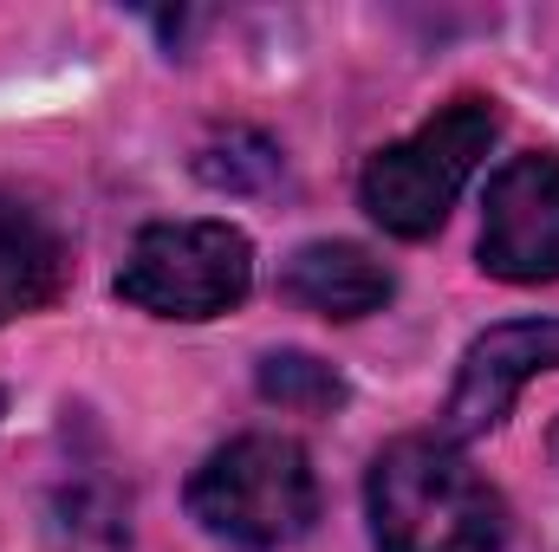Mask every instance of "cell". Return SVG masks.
Listing matches in <instances>:
<instances>
[{
  "mask_svg": "<svg viewBox=\"0 0 559 552\" xmlns=\"http://www.w3.org/2000/svg\"><path fill=\"white\" fill-rule=\"evenodd\" d=\"M59 286H66V241H59V228L33 202L0 195V319L52 305Z\"/></svg>",
  "mask_w": 559,
  "mask_h": 552,
  "instance_id": "cell-8",
  "label": "cell"
},
{
  "mask_svg": "<svg viewBox=\"0 0 559 552\" xmlns=\"http://www.w3.org/2000/svg\"><path fill=\"white\" fill-rule=\"evenodd\" d=\"M189 514L202 533L241 552H286L319 527V475L293 435H235L189 475Z\"/></svg>",
  "mask_w": 559,
  "mask_h": 552,
  "instance_id": "cell-2",
  "label": "cell"
},
{
  "mask_svg": "<svg viewBox=\"0 0 559 552\" xmlns=\"http://www.w3.org/2000/svg\"><path fill=\"white\" fill-rule=\"evenodd\" d=\"M547 455H554V461H559V422H554V429H547Z\"/></svg>",
  "mask_w": 559,
  "mask_h": 552,
  "instance_id": "cell-10",
  "label": "cell"
},
{
  "mask_svg": "<svg viewBox=\"0 0 559 552\" xmlns=\"http://www.w3.org/2000/svg\"><path fill=\"white\" fill-rule=\"evenodd\" d=\"M495 131H501L495 98H481V92L449 98L436 118H423L411 137L384 143L365 163L358 208L397 241H429L449 221V208L468 189V176L481 169V156L495 149Z\"/></svg>",
  "mask_w": 559,
  "mask_h": 552,
  "instance_id": "cell-3",
  "label": "cell"
},
{
  "mask_svg": "<svg viewBox=\"0 0 559 552\" xmlns=\"http://www.w3.org/2000/svg\"><path fill=\"white\" fill-rule=\"evenodd\" d=\"M547 371H559V319H508V325H488L462 351V364H455V391L442 404L436 435L462 448V442L501 429V416L514 410V397L534 377H547Z\"/></svg>",
  "mask_w": 559,
  "mask_h": 552,
  "instance_id": "cell-6",
  "label": "cell"
},
{
  "mask_svg": "<svg viewBox=\"0 0 559 552\" xmlns=\"http://www.w3.org/2000/svg\"><path fill=\"white\" fill-rule=\"evenodd\" d=\"M254 391L267 404H280V410H306V416H325L352 397V384L325 358H312V351H267L254 364Z\"/></svg>",
  "mask_w": 559,
  "mask_h": 552,
  "instance_id": "cell-9",
  "label": "cell"
},
{
  "mask_svg": "<svg viewBox=\"0 0 559 552\" xmlns=\"http://www.w3.org/2000/svg\"><path fill=\"white\" fill-rule=\"evenodd\" d=\"M280 292L293 305L319 312V319H371V312L391 305L397 274L371 248H358V241H306V248L286 254Z\"/></svg>",
  "mask_w": 559,
  "mask_h": 552,
  "instance_id": "cell-7",
  "label": "cell"
},
{
  "mask_svg": "<svg viewBox=\"0 0 559 552\" xmlns=\"http://www.w3.org/2000/svg\"><path fill=\"white\" fill-rule=\"evenodd\" d=\"M254 292V241L235 221L195 215V221H150L124 267H118V299L150 319H222Z\"/></svg>",
  "mask_w": 559,
  "mask_h": 552,
  "instance_id": "cell-4",
  "label": "cell"
},
{
  "mask_svg": "<svg viewBox=\"0 0 559 552\" xmlns=\"http://www.w3.org/2000/svg\"><path fill=\"white\" fill-rule=\"evenodd\" d=\"M475 261H481V274L508 279V286H554L559 279V156L554 149L508 156L488 176Z\"/></svg>",
  "mask_w": 559,
  "mask_h": 552,
  "instance_id": "cell-5",
  "label": "cell"
},
{
  "mask_svg": "<svg viewBox=\"0 0 559 552\" xmlns=\"http://www.w3.org/2000/svg\"><path fill=\"white\" fill-rule=\"evenodd\" d=\"M365 514L378 552H501V488L442 435H397L365 475Z\"/></svg>",
  "mask_w": 559,
  "mask_h": 552,
  "instance_id": "cell-1",
  "label": "cell"
}]
</instances>
